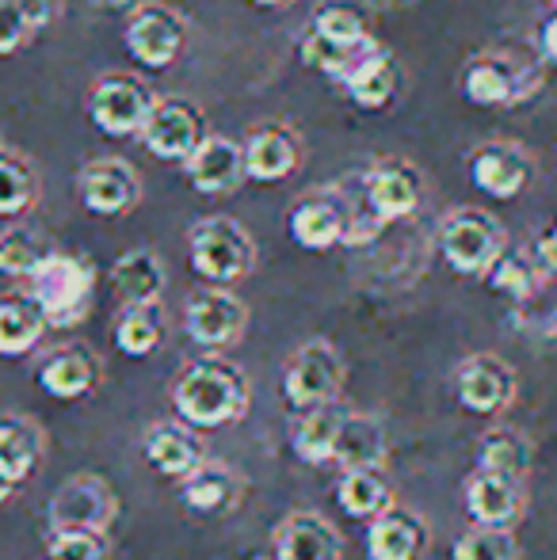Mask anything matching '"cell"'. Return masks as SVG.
Here are the masks:
<instances>
[{"label":"cell","mask_w":557,"mask_h":560,"mask_svg":"<svg viewBox=\"0 0 557 560\" xmlns=\"http://www.w3.org/2000/svg\"><path fill=\"white\" fill-rule=\"evenodd\" d=\"M172 405H176V416L187 428H202V431L225 428V423H237L245 416L248 377L230 359L202 354V359H195L176 377Z\"/></svg>","instance_id":"6da1fadb"},{"label":"cell","mask_w":557,"mask_h":560,"mask_svg":"<svg viewBox=\"0 0 557 560\" xmlns=\"http://www.w3.org/2000/svg\"><path fill=\"white\" fill-rule=\"evenodd\" d=\"M374 43L371 20L351 0H325L313 12L310 31L302 38V61L317 73L340 81V73Z\"/></svg>","instance_id":"7a4b0ae2"},{"label":"cell","mask_w":557,"mask_h":560,"mask_svg":"<svg viewBox=\"0 0 557 560\" xmlns=\"http://www.w3.org/2000/svg\"><path fill=\"white\" fill-rule=\"evenodd\" d=\"M27 282V294L46 313L50 328L81 325L92 310V298H96V267L84 256H69V252H50Z\"/></svg>","instance_id":"3957f363"},{"label":"cell","mask_w":557,"mask_h":560,"mask_svg":"<svg viewBox=\"0 0 557 560\" xmlns=\"http://www.w3.org/2000/svg\"><path fill=\"white\" fill-rule=\"evenodd\" d=\"M187 256L192 267L214 287L245 279L256 264V244L248 229L233 218H199L187 229Z\"/></svg>","instance_id":"277c9868"},{"label":"cell","mask_w":557,"mask_h":560,"mask_svg":"<svg viewBox=\"0 0 557 560\" xmlns=\"http://www.w3.org/2000/svg\"><path fill=\"white\" fill-rule=\"evenodd\" d=\"M508 248L504 225L489 210L462 207L451 210L439 225V252L454 275H485Z\"/></svg>","instance_id":"5b68a950"},{"label":"cell","mask_w":557,"mask_h":560,"mask_svg":"<svg viewBox=\"0 0 557 560\" xmlns=\"http://www.w3.org/2000/svg\"><path fill=\"white\" fill-rule=\"evenodd\" d=\"M344 385V359L328 339H310L294 351L282 374V397L294 412H310L317 405L336 400Z\"/></svg>","instance_id":"8992f818"},{"label":"cell","mask_w":557,"mask_h":560,"mask_svg":"<svg viewBox=\"0 0 557 560\" xmlns=\"http://www.w3.org/2000/svg\"><path fill=\"white\" fill-rule=\"evenodd\" d=\"M156 96L146 81L130 73H104L89 92V118L107 133V138H130L141 133Z\"/></svg>","instance_id":"52a82bcc"},{"label":"cell","mask_w":557,"mask_h":560,"mask_svg":"<svg viewBox=\"0 0 557 560\" xmlns=\"http://www.w3.org/2000/svg\"><path fill=\"white\" fill-rule=\"evenodd\" d=\"M351 218H356V207L348 202V195L340 187H325V191L305 195V199H298L290 207L287 229L298 248L328 252L336 244H348Z\"/></svg>","instance_id":"ba28073f"},{"label":"cell","mask_w":557,"mask_h":560,"mask_svg":"<svg viewBox=\"0 0 557 560\" xmlns=\"http://www.w3.org/2000/svg\"><path fill=\"white\" fill-rule=\"evenodd\" d=\"M187 23L169 4H138L127 20V50L138 66L169 69L184 54Z\"/></svg>","instance_id":"9c48e42d"},{"label":"cell","mask_w":557,"mask_h":560,"mask_svg":"<svg viewBox=\"0 0 557 560\" xmlns=\"http://www.w3.org/2000/svg\"><path fill=\"white\" fill-rule=\"evenodd\" d=\"M245 325H248L245 302L237 294H230L225 287H214V282L207 290H195L184 313L187 336L202 351H222V347L237 343Z\"/></svg>","instance_id":"30bf717a"},{"label":"cell","mask_w":557,"mask_h":560,"mask_svg":"<svg viewBox=\"0 0 557 560\" xmlns=\"http://www.w3.org/2000/svg\"><path fill=\"white\" fill-rule=\"evenodd\" d=\"M77 191H81V202L89 214L119 218L138 207L141 179L135 164L123 161V156H96L77 176Z\"/></svg>","instance_id":"8fae6325"},{"label":"cell","mask_w":557,"mask_h":560,"mask_svg":"<svg viewBox=\"0 0 557 560\" xmlns=\"http://www.w3.org/2000/svg\"><path fill=\"white\" fill-rule=\"evenodd\" d=\"M202 138H207V118L187 100H156L141 126V141L161 161H187Z\"/></svg>","instance_id":"7c38bea8"},{"label":"cell","mask_w":557,"mask_h":560,"mask_svg":"<svg viewBox=\"0 0 557 560\" xmlns=\"http://www.w3.org/2000/svg\"><path fill=\"white\" fill-rule=\"evenodd\" d=\"M363 202L382 225L405 222L423 202V176L409 161H379L363 176Z\"/></svg>","instance_id":"4fadbf2b"},{"label":"cell","mask_w":557,"mask_h":560,"mask_svg":"<svg viewBox=\"0 0 557 560\" xmlns=\"http://www.w3.org/2000/svg\"><path fill=\"white\" fill-rule=\"evenodd\" d=\"M469 179L489 199H515L531 184V156L515 141H485L469 156Z\"/></svg>","instance_id":"5bb4252c"},{"label":"cell","mask_w":557,"mask_h":560,"mask_svg":"<svg viewBox=\"0 0 557 560\" xmlns=\"http://www.w3.org/2000/svg\"><path fill=\"white\" fill-rule=\"evenodd\" d=\"M515 374L497 354H469L459 370V400L474 416H497L512 405Z\"/></svg>","instance_id":"9a60e30c"},{"label":"cell","mask_w":557,"mask_h":560,"mask_svg":"<svg viewBox=\"0 0 557 560\" xmlns=\"http://www.w3.org/2000/svg\"><path fill=\"white\" fill-rule=\"evenodd\" d=\"M302 164V138L287 122H264L245 141V176L256 184H279Z\"/></svg>","instance_id":"2e32d148"},{"label":"cell","mask_w":557,"mask_h":560,"mask_svg":"<svg viewBox=\"0 0 557 560\" xmlns=\"http://www.w3.org/2000/svg\"><path fill=\"white\" fill-rule=\"evenodd\" d=\"M527 77H523L520 61L500 58V54H485L474 58L462 73V96L474 107H512L527 96Z\"/></svg>","instance_id":"e0dca14e"},{"label":"cell","mask_w":557,"mask_h":560,"mask_svg":"<svg viewBox=\"0 0 557 560\" xmlns=\"http://www.w3.org/2000/svg\"><path fill=\"white\" fill-rule=\"evenodd\" d=\"M184 172L195 191L202 195H225L245 179V145L222 133H207L195 145V153L184 161Z\"/></svg>","instance_id":"ac0fdd59"},{"label":"cell","mask_w":557,"mask_h":560,"mask_svg":"<svg viewBox=\"0 0 557 560\" xmlns=\"http://www.w3.org/2000/svg\"><path fill=\"white\" fill-rule=\"evenodd\" d=\"M115 515V495L112 488L104 485L92 472H81L73 477L66 488H58L50 503V518L54 526H89V530H107Z\"/></svg>","instance_id":"d6986e66"},{"label":"cell","mask_w":557,"mask_h":560,"mask_svg":"<svg viewBox=\"0 0 557 560\" xmlns=\"http://www.w3.org/2000/svg\"><path fill=\"white\" fill-rule=\"evenodd\" d=\"M340 84L348 89L351 104L363 107V112H382L390 107L397 92V69L394 58L382 43H371L348 69L340 73Z\"/></svg>","instance_id":"ffe728a7"},{"label":"cell","mask_w":557,"mask_h":560,"mask_svg":"<svg viewBox=\"0 0 557 560\" xmlns=\"http://www.w3.org/2000/svg\"><path fill=\"white\" fill-rule=\"evenodd\" d=\"M428 549V530L413 511L390 508L371 518L367 530V560H420Z\"/></svg>","instance_id":"44dd1931"},{"label":"cell","mask_w":557,"mask_h":560,"mask_svg":"<svg viewBox=\"0 0 557 560\" xmlns=\"http://www.w3.org/2000/svg\"><path fill=\"white\" fill-rule=\"evenodd\" d=\"M100 362L84 347H58L38 366V385L54 400H81L96 389Z\"/></svg>","instance_id":"7402d4cb"},{"label":"cell","mask_w":557,"mask_h":560,"mask_svg":"<svg viewBox=\"0 0 557 560\" xmlns=\"http://www.w3.org/2000/svg\"><path fill=\"white\" fill-rule=\"evenodd\" d=\"M520 508L523 492L515 477L477 469V477L466 485V511L477 526H512L520 518Z\"/></svg>","instance_id":"603a6c76"},{"label":"cell","mask_w":557,"mask_h":560,"mask_svg":"<svg viewBox=\"0 0 557 560\" xmlns=\"http://www.w3.org/2000/svg\"><path fill=\"white\" fill-rule=\"evenodd\" d=\"M146 462L164 477L184 480L187 472H195L202 465V443L195 435V428L187 423H156L146 435Z\"/></svg>","instance_id":"cb8c5ba5"},{"label":"cell","mask_w":557,"mask_h":560,"mask_svg":"<svg viewBox=\"0 0 557 560\" xmlns=\"http://www.w3.org/2000/svg\"><path fill=\"white\" fill-rule=\"evenodd\" d=\"M344 420H348V408L333 405V400L298 416L294 435H290V446H294L298 462H305V465L333 462L336 443H340V431H344Z\"/></svg>","instance_id":"d4e9b609"},{"label":"cell","mask_w":557,"mask_h":560,"mask_svg":"<svg viewBox=\"0 0 557 560\" xmlns=\"http://www.w3.org/2000/svg\"><path fill=\"white\" fill-rule=\"evenodd\" d=\"M279 560H340V538L321 515H290L276 530Z\"/></svg>","instance_id":"484cf974"},{"label":"cell","mask_w":557,"mask_h":560,"mask_svg":"<svg viewBox=\"0 0 557 560\" xmlns=\"http://www.w3.org/2000/svg\"><path fill=\"white\" fill-rule=\"evenodd\" d=\"M336 500H340L344 515L371 523L382 511L394 508V485L382 472V465H356V469H344L340 485H336Z\"/></svg>","instance_id":"4316f807"},{"label":"cell","mask_w":557,"mask_h":560,"mask_svg":"<svg viewBox=\"0 0 557 560\" xmlns=\"http://www.w3.org/2000/svg\"><path fill=\"white\" fill-rule=\"evenodd\" d=\"M46 313L38 310V302L20 290V294L0 298V354L4 359H20L38 347V339L46 336Z\"/></svg>","instance_id":"83f0119b"},{"label":"cell","mask_w":557,"mask_h":560,"mask_svg":"<svg viewBox=\"0 0 557 560\" xmlns=\"http://www.w3.org/2000/svg\"><path fill=\"white\" fill-rule=\"evenodd\" d=\"M112 287L119 294L123 305H146V302H161L164 290V264L156 252L135 248L123 252L112 264Z\"/></svg>","instance_id":"f1b7e54d"},{"label":"cell","mask_w":557,"mask_h":560,"mask_svg":"<svg viewBox=\"0 0 557 560\" xmlns=\"http://www.w3.org/2000/svg\"><path fill=\"white\" fill-rule=\"evenodd\" d=\"M184 503L199 515H214V511H230L241 495V485L225 465H207L202 462L195 472L184 477V488H179Z\"/></svg>","instance_id":"f546056e"},{"label":"cell","mask_w":557,"mask_h":560,"mask_svg":"<svg viewBox=\"0 0 557 560\" xmlns=\"http://www.w3.org/2000/svg\"><path fill=\"white\" fill-rule=\"evenodd\" d=\"M43 457V435L23 416H0V469L12 480H27Z\"/></svg>","instance_id":"4dcf8cb0"},{"label":"cell","mask_w":557,"mask_h":560,"mask_svg":"<svg viewBox=\"0 0 557 560\" xmlns=\"http://www.w3.org/2000/svg\"><path fill=\"white\" fill-rule=\"evenodd\" d=\"M164 339V313L161 302H146V305H127L123 317L115 320V347L130 359H146L161 347Z\"/></svg>","instance_id":"1f68e13d"},{"label":"cell","mask_w":557,"mask_h":560,"mask_svg":"<svg viewBox=\"0 0 557 560\" xmlns=\"http://www.w3.org/2000/svg\"><path fill=\"white\" fill-rule=\"evenodd\" d=\"M38 199V172L23 153L0 149V218H20Z\"/></svg>","instance_id":"d6a6232c"},{"label":"cell","mask_w":557,"mask_h":560,"mask_svg":"<svg viewBox=\"0 0 557 560\" xmlns=\"http://www.w3.org/2000/svg\"><path fill=\"white\" fill-rule=\"evenodd\" d=\"M50 252H54V244L46 241L38 229H31V225L4 229V233H0V275H8V279H31Z\"/></svg>","instance_id":"836d02e7"},{"label":"cell","mask_w":557,"mask_h":560,"mask_svg":"<svg viewBox=\"0 0 557 560\" xmlns=\"http://www.w3.org/2000/svg\"><path fill=\"white\" fill-rule=\"evenodd\" d=\"M382 454H386V435H382V423L374 420V416L348 412L333 462H340L344 469H356V465H382Z\"/></svg>","instance_id":"e575fe53"},{"label":"cell","mask_w":557,"mask_h":560,"mask_svg":"<svg viewBox=\"0 0 557 560\" xmlns=\"http://www.w3.org/2000/svg\"><path fill=\"white\" fill-rule=\"evenodd\" d=\"M485 279H489L492 290L508 294L512 302H531L538 294V287H543V267H538V259L523 256V252L504 248L497 256V264L485 271Z\"/></svg>","instance_id":"d590c367"},{"label":"cell","mask_w":557,"mask_h":560,"mask_svg":"<svg viewBox=\"0 0 557 560\" xmlns=\"http://www.w3.org/2000/svg\"><path fill=\"white\" fill-rule=\"evenodd\" d=\"M527 462H531V450H527V439L512 428H492L481 435L477 443V469H489V472H504V477H515L520 480L527 472Z\"/></svg>","instance_id":"8d00e7d4"},{"label":"cell","mask_w":557,"mask_h":560,"mask_svg":"<svg viewBox=\"0 0 557 560\" xmlns=\"http://www.w3.org/2000/svg\"><path fill=\"white\" fill-rule=\"evenodd\" d=\"M451 560H515V538L508 526H477L454 541Z\"/></svg>","instance_id":"74e56055"},{"label":"cell","mask_w":557,"mask_h":560,"mask_svg":"<svg viewBox=\"0 0 557 560\" xmlns=\"http://www.w3.org/2000/svg\"><path fill=\"white\" fill-rule=\"evenodd\" d=\"M54 560H107L104 530H89V526H58L50 538Z\"/></svg>","instance_id":"f35d334b"},{"label":"cell","mask_w":557,"mask_h":560,"mask_svg":"<svg viewBox=\"0 0 557 560\" xmlns=\"http://www.w3.org/2000/svg\"><path fill=\"white\" fill-rule=\"evenodd\" d=\"M27 38L31 27L15 8V0H0V54H15Z\"/></svg>","instance_id":"ab89813d"},{"label":"cell","mask_w":557,"mask_h":560,"mask_svg":"<svg viewBox=\"0 0 557 560\" xmlns=\"http://www.w3.org/2000/svg\"><path fill=\"white\" fill-rule=\"evenodd\" d=\"M15 8H20V15L27 20L31 35H35V31H46L54 20H58L61 0H15Z\"/></svg>","instance_id":"60d3db41"},{"label":"cell","mask_w":557,"mask_h":560,"mask_svg":"<svg viewBox=\"0 0 557 560\" xmlns=\"http://www.w3.org/2000/svg\"><path fill=\"white\" fill-rule=\"evenodd\" d=\"M535 259H538V267H543V275H550V279H557V222H554L550 233L538 236Z\"/></svg>","instance_id":"b9f144b4"},{"label":"cell","mask_w":557,"mask_h":560,"mask_svg":"<svg viewBox=\"0 0 557 560\" xmlns=\"http://www.w3.org/2000/svg\"><path fill=\"white\" fill-rule=\"evenodd\" d=\"M538 50H543V58L550 61V66H557V15H550V20L538 27Z\"/></svg>","instance_id":"7bdbcfd3"},{"label":"cell","mask_w":557,"mask_h":560,"mask_svg":"<svg viewBox=\"0 0 557 560\" xmlns=\"http://www.w3.org/2000/svg\"><path fill=\"white\" fill-rule=\"evenodd\" d=\"M15 488H20V480H12L4 469H0V503H4V500H12V492H15Z\"/></svg>","instance_id":"ee69618b"},{"label":"cell","mask_w":557,"mask_h":560,"mask_svg":"<svg viewBox=\"0 0 557 560\" xmlns=\"http://www.w3.org/2000/svg\"><path fill=\"white\" fill-rule=\"evenodd\" d=\"M92 8H127L130 0H89Z\"/></svg>","instance_id":"f6af8a7d"},{"label":"cell","mask_w":557,"mask_h":560,"mask_svg":"<svg viewBox=\"0 0 557 560\" xmlns=\"http://www.w3.org/2000/svg\"><path fill=\"white\" fill-rule=\"evenodd\" d=\"M253 4H260V8H282V4H290V0H253Z\"/></svg>","instance_id":"bcb514c9"},{"label":"cell","mask_w":557,"mask_h":560,"mask_svg":"<svg viewBox=\"0 0 557 560\" xmlns=\"http://www.w3.org/2000/svg\"><path fill=\"white\" fill-rule=\"evenodd\" d=\"M550 4H554V8H557V0H550Z\"/></svg>","instance_id":"7dc6e473"},{"label":"cell","mask_w":557,"mask_h":560,"mask_svg":"<svg viewBox=\"0 0 557 560\" xmlns=\"http://www.w3.org/2000/svg\"><path fill=\"white\" fill-rule=\"evenodd\" d=\"M50 560H54V557H50Z\"/></svg>","instance_id":"c3c4849f"}]
</instances>
